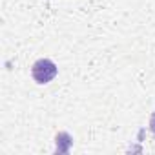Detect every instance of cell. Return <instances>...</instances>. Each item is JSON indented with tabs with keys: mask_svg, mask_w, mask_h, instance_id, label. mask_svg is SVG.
<instances>
[{
	"mask_svg": "<svg viewBox=\"0 0 155 155\" xmlns=\"http://www.w3.org/2000/svg\"><path fill=\"white\" fill-rule=\"evenodd\" d=\"M57 73H58V68L49 58H38L31 66V77L35 79L37 84H48V82H51L57 77Z\"/></svg>",
	"mask_w": 155,
	"mask_h": 155,
	"instance_id": "6da1fadb",
	"label": "cell"
},
{
	"mask_svg": "<svg viewBox=\"0 0 155 155\" xmlns=\"http://www.w3.org/2000/svg\"><path fill=\"white\" fill-rule=\"evenodd\" d=\"M150 131H151V135L155 137V111H153L151 117H150Z\"/></svg>",
	"mask_w": 155,
	"mask_h": 155,
	"instance_id": "7a4b0ae2",
	"label": "cell"
}]
</instances>
